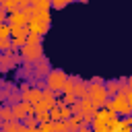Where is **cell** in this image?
I'll return each mask as SVG.
<instances>
[{
    "label": "cell",
    "instance_id": "obj_5",
    "mask_svg": "<svg viewBox=\"0 0 132 132\" xmlns=\"http://www.w3.org/2000/svg\"><path fill=\"white\" fill-rule=\"evenodd\" d=\"M10 21H12V25H23L25 23V14H21V12H12V16H10Z\"/></svg>",
    "mask_w": 132,
    "mask_h": 132
},
{
    "label": "cell",
    "instance_id": "obj_4",
    "mask_svg": "<svg viewBox=\"0 0 132 132\" xmlns=\"http://www.w3.org/2000/svg\"><path fill=\"white\" fill-rule=\"evenodd\" d=\"M25 56L29 58V60H37L39 56H41V50H39V45H35V47H25Z\"/></svg>",
    "mask_w": 132,
    "mask_h": 132
},
{
    "label": "cell",
    "instance_id": "obj_3",
    "mask_svg": "<svg viewBox=\"0 0 132 132\" xmlns=\"http://www.w3.org/2000/svg\"><path fill=\"white\" fill-rule=\"evenodd\" d=\"M105 87V93H107V97H113V95H118L120 93V85H118V80H109L107 85H103Z\"/></svg>",
    "mask_w": 132,
    "mask_h": 132
},
{
    "label": "cell",
    "instance_id": "obj_6",
    "mask_svg": "<svg viewBox=\"0 0 132 132\" xmlns=\"http://www.w3.org/2000/svg\"><path fill=\"white\" fill-rule=\"evenodd\" d=\"M78 132H93V130H91V128H87V126H80V128H78Z\"/></svg>",
    "mask_w": 132,
    "mask_h": 132
},
{
    "label": "cell",
    "instance_id": "obj_7",
    "mask_svg": "<svg viewBox=\"0 0 132 132\" xmlns=\"http://www.w3.org/2000/svg\"><path fill=\"white\" fill-rule=\"evenodd\" d=\"M19 132H29V130H25V128H21V130H19Z\"/></svg>",
    "mask_w": 132,
    "mask_h": 132
},
{
    "label": "cell",
    "instance_id": "obj_2",
    "mask_svg": "<svg viewBox=\"0 0 132 132\" xmlns=\"http://www.w3.org/2000/svg\"><path fill=\"white\" fill-rule=\"evenodd\" d=\"M47 85H50V89H54V91L62 89V87L66 85V74H64V72H60V70L50 72V74H47Z\"/></svg>",
    "mask_w": 132,
    "mask_h": 132
},
{
    "label": "cell",
    "instance_id": "obj_1",
    "mask_svg": "<svg viewBox=\"0 0 132 132\" xmlns=\"http://www.w3.org/2000/svg\"><path fill=\"white\" fill-rule=\"evenodd\" d=\"M89 97H91V105L95 107V105H103V103H107V93H105V87H103V82L101 85H91V91H89Z\"/></svg>",
    "mask_w": 132,
    "mask_h": 132
}]
</instances>
